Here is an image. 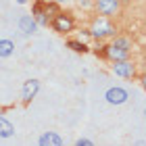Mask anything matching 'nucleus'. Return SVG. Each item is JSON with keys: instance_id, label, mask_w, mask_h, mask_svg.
Listing matches in <instances>:
<instances>
[{"instance_id": "15", "label": "nucleus", "mask_w": 146, "mask_h": 146, "mask_svg": "<svg viewBox=\"0 0 146 146\" xmlns=\"http://www.w3.org/2000/svg\"><path fill=\"white\" fill-rule=\"evenodd\" d=\"M44 2H54V4H61V2H65V0H44Z\"/></svg>"}, {"instance_id": "5", "label": "nucleus", "mask_w": 146, "mask_h": 146, "mask_svg": "<svg viewBox=\"0 0 146 146\" xmlns=\"http://www.w3.org/2000/svg\"><path fill=\"white\" fill-rule=\"evenodd\" d=\"M104 98H107L109 104H123V102H127L129 94H127V90H123V88H119V86H115V88H109V90H107Z\"/></svg>"}, {"instance_id": "9", "label": "nucleus", "mask_w": 146, "mask_h": 146, "mask_svg": "<svg viewBox=\"0 0 146 146\" xmlns=\"http://www.w3.org/2000/svg\"><path fill=\"white\" fill-rule=\"evenodd\" d=\"M40 146H61L63 144V138L54 134V131H46V134L40 136V140H38Z\"/></svg>"}, {"instance_id": "17", "label": "nucleus", "mask_w": 146, "mask_h": 146, "mask_svg": "<svg viewBox=\"0 0 146 146\" xmlns=\"http://www.w3.org/2000/svg\"><path fill=\"white\" fill-rule=\"evenodd\" d=\"M17 2H19V4H27V0H17Z\"/></svg>"}, {"instance_id": "1", "label": "nucleus", "mask_w": 146, "mask_h": 146, "mask_svg": "<svg viewBox=\"0 0 146 146\" xmlns=\"http://www.w3.org/2000/svg\"><path fill=\"white\" fill-rule=\"evenodd\" d=\"M117 29L115 25L109 21V17H98L94 19V23H92V29H90V36L96 38V40H102V38H111L115 36Z\"/></svg>"}, {"instance_id": "10", "label": "nucleus", "mask_w": 146, "mask_h": 146, "mask_svg": "<svg viewBox=\"0 0 146 146\" xmlns=\"http://www.w3.org/2000/svg\"><path fill=\"white\" fill-rule=\"evenodd\" d=\"M13 134H15V127H13V123L9 121V119L0 117V138H11Z\"/></svg>"}, {"instance_id": "4", "label": "nucleus", "mask_w": 146, "mask_h": 146, "mask_svg": "<svg viewBox=\"0 0 146 146\" xmlns=\"http://www.w3.org/2000/svg\"><path fill=\"white\" fill-rule=\"evenodd\" d=\"M94 6L102 17H113L119 13V0H96Z\"/></svg>"}, {"instance_id": "7", "label": "nucleus", "mask_w": 146, "mask_h": 146, "mask_svg": "<svg viewBox=\"0 0 146 146\" xmlns=\"http://www.w3.org/2000/svg\"><path fill=\"white\" fill-rule=\"evenodd\" d=\"M40 92V82L38 79H27V82L23 84V104H29L31 100L36 98V94Z\"/></svg>"}, {"instance_id": "6", "label": "nucleus", "mask_w": 146, "mask_h": 146, "mask_svg": "<svg viewBox=\"0 0 146 146\" xmlns=\"http://www.w3.org/2000/svg\"><path fill=\"white\" fill-rule=\"evenodd\" d=\"M104 58H111V61H123V58H129V50L121 48V46L109 44L104 46Z\"/></svg>"}, {"instance_id": "12", "label": "nucleus", "mask_w": 146, "mask_h": 146, "mask_svg": "<svg viewBox=\"0 0 146 146\" xmlns=\"http://www.w3.org/2000/svg\"><path fill=\"white\" fill-rule=\"evenodd\" d=\"M67 46H69L73 52H82V54H84V52H88V46H86L84 42H79V40H69Z\"/></svg>"}, {"instance_id": "3", "label": "nucleus", "mask_w": 146, "mask_h": 146, "mask_svg": "<svg viewBox=\"0 0 146 146\" xmlns=\"http://www.w3.org/2000/svg\"><path fill=\"white\" fill-rule=\"evenodd\" d=\"M113 73H115L117 77H123V79H131L136 75V67L134 63L129 61V58H123V61H113Z\"/></svg>"}, {"instance_id": "8", "label": "nucleus", "mask_w": 146, "mask_h": 146, "mask_svg": "<svg viewBox=\"0 0 146 146\" xmlns=\"http://www.w3.org/2000/svg\"><path fill=\"white\" fill-rule=\"evenodd\" d=\"M19 29H21L25 36H31V34H34V31L38 29L36 19L31 17V15H23V17H19Z\"/></svg>"}, {"instance_id": "2", "label": "nucleus", "mask_w": 146, "mask_h": 146, "mask_svg": "<svg viewBox=\"0 0 146 146\" xmlns=\"http://www.w3.org/2000/svg\"><path fill=\"white\" fill-rule=\"evenodd\" d=\"M50 25L58 34H69V31H73V27H75V21H73L71 15H67V13H56V15L52 17Z\"/></svg>"}, {"instance_id": "11", "label": "nucleus", "mask_w": 146, "mask_h": 146, "mask_svg": "<svg viewBox=\"0 0 146 146\" xmlns=\"http://www.w3.org/2000/svg\"><path fill=\"white\" fill-rule=\"evenodd\" d=\"M15 50V44L11 40H0V56H11Z\"/></svg>"}, {"instance_id": "14", "label": "nucleus", "mask_w": 146, "mask_h": 146, "mask_svg": "<svg viewBox=\"0 0 146 146\" xmlns=\"http://www.w3.org/2000/svg\"><path fill=\"white\" fill-rule=\"evenodd\" d=\"M75 144H77V146H92V140H88V138H79Z\"/></svg>"}, {"instance_id": "13", "label": "nucleus", "mask_w": 146, "mask_h": 146, "mask_svg": "<svg viewBox=\"0 0 146 146\" xmlns=\"http://www.w3.org/2000/svg\"><path fill=\"white\" fill-rule=\"evenodd\" d=\"M113 38H115V36H113ZM111 44H115V46H121V48L131 50V40H129V38H115Z\"/></svg>"}, {"instance_id": "16", "label": "nucleus", "mask_w": 146, "mask_h": 146, "mask_svg": "<svg viewBox=\"0 0 146 146\" xmlns=\"http://www.w3.org/2000/svg\"><path fill=\"white\" fill-rule=\"evenodd\" d=\"M129 2H134V0H119V4H129Z\"/></svg>"}]
</instances>
